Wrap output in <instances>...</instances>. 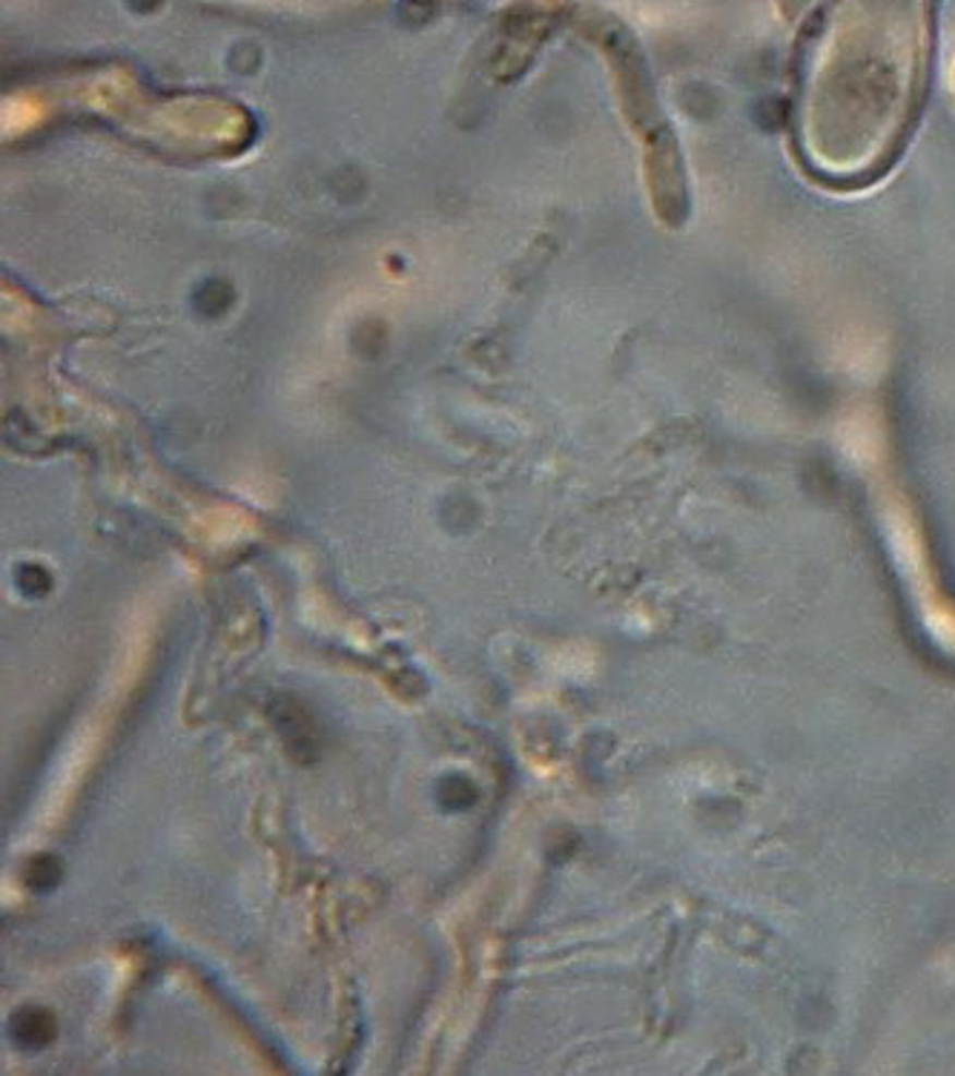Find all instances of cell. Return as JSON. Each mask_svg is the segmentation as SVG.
Instances as JSON below:
<instances>
[{
  "label": "cell",
  "mask_w": 955,
  "mask_h": 1076,
  "mask_svg": "<svg viewBox=\"0 0 955 1076\" xmlns=\"http://www.w3.org/2000/svg\"><path fill=\"white\" fill-rule=\"evenodd\" d=\"M12 1037L21 1048L26 1051H38V1048L49 1045L55 1037V1019L52 1014H47L44 1007H21L15 1016H12Z\"/></svg>",
  "instance_id": "6da1fadb"
}]
</instances>
